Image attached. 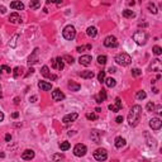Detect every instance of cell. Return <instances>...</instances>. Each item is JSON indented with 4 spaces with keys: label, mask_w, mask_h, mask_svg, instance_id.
Masks as SVG:
<instances>
[{
    "label": "cell",
    "mask_w": 162,
    "mask_h": 162,
    "mask_svg": "<svg viewBox=\"0 0 162 162\" xmlns=\"http://www.w3.org/2000/svg\"><path fill=\"white\" fill-rule=\"evenodd\" d=\"M86 118H87L89 120H96V119H98V114H95V113H87V114H86Z\"/></svg>",
    "instance_id": "cell-36"
},
{
    "label": "cell",
    "mask_w": 162,
    "mask_h": 162,
    "mask_svg": "<svg viewBox=\"0 0 162 162\" xmlns=\"http://www.w3.org/2000/svg\"><path fill=\"white\" fill-rule=\"evenodd\" d=\"M115 106H116L119 110L122 109V100H120L119 98H116V99H115Z\"/></svg>",
    "instance_id": "cell-41"
},
{
    "label": "cell",
    "mask_w": 162,
    "mask_h": 162,
    "mask_svg": "<svg viewBox=\"0 0 162 162\" xmlns=\"http://www.w3.org/2000/svg\"><path fill=\"white\" fill-rule=\"evenodd\" d=\"M5 11H7L5 7H0V13H1V14H5Z\"/></svg>",
    "instance_id": "cell-53"
},
{
    "label": "cell",
    "mask_w": 162,
    "mask_h": 162,
    "mask_svg": "<svg viewBox=\"0 0 162 162\" xmlns=\"http://www.w3.org/2000/svg\"><path fill=\"white\" fill-rule=\"evenodd\" d=\"M36 100H37V96H36V95H33L30 99H29V101H30V103H36Z\"/></svg>",
    "instance_id": "cell-51"
},
{
    "label": "cell",
    "mask_w": 162,
    "mask_h": 162,
    "mask_svg": "<svg viewBox=\"0 0 162 162\" xmlns=\"http://www.w3.org/2000/svg\"><path fill=\"white\" fill-rule=\"evenodd\" d=\"M10 8L15 10H23L24 9V4L22 1H11L10 3Z\"/></svg>",
    "instance_id": "cell-18"
},
{
    "label": "cell",
    "mask_w": 162,
    "mask_h": 162,
    "mask_svg": "<svg viewBox=\"0 0 162 162\" xmlns=\"http://www.w3.org/2000/svg\"><path fill=\"white\" fill-rule=\"evenodd\" d=\"M52 67L53 68H56V70H63V67H65V61H63V58L62 57H57L55 58V60H52Z\"/></svg>",
    "instance_id": "cell-8"
},
{
    "label": "cell",
    "mask_w": 162,
    "mask_h": 162,
    "mask_svg": "<svg viewBox=\"0 0 162 162\" xmlns=\"http://www.w3.org/2000/svg\"><path fill=\"white\" fill-rule=\"evenodd\" d=\"M18 116H19V113H18V112H14V113L11 114V118H14V119H17Z\"/></svg>",
    "instance_id": "cell-50"
},
{
    "label": "cell",
    "mask_w": 162,
    "mask_h": 162,
    "mask_svg": "<svg viewBox=\"0 0 162 162\" xmlns=\"http://www.w3.org/2000/svg\"><path fill=\"white\" fill-rule=\"evenodd\" d=\"M104 82H105V85L108 86V87H114V86L116 85V81H115V79H113V77H108V79H105Z\"/></svg>",
    "instance_id": "cell-26"
},
{
    "label": "cell",
    "mask_w": 162,
    "mask_h": 162,
    "mask_svg": "<svg viewBox=\"0 0 162 162\" xmlns=\"http://www.w3.org/2000/svg\"><path fill=\"white\" fill-rule=\"evenodd\" d=\"M0 99H1V94H0Z\"/></svg>",
    "instance_id": "cell-58"
},
{
    "label": "cell",
    "mask_w": 162,
    "mask_h": 162,
    "mask_svg": "<svg viewBox=\"0 0 162 162\" xmlns=\"http://www.w3.org/2000/svg\"><path fill=\"white\" fill-rule=\"evenodd\" d=\"M1 72H8V74H10L11 70H10V67H8L7 65H3V66H0V74H1Z\"/></svg>",
    "instance_id": "cell-37"
},
{
    "label": "cell",
    "mask_w": 162,
    "mask_h": 162,
    "mask_svg": "<svg viewBox=\"0 0 162 162\" xmlns=\"http://www.w3.org/2000/svg\"><path fill=\"white\" fill-rule=\"evenodd\" d=\"M146 96H147V94H146V93L142 90V91H138V93H137L135 98H137L138 100H143V99H146Z\"/></svg>",
    "instance_id": "cell-33"
},
{
    "label": "cell",
    "mask_w": 162,
    "mask_h": 162,
    "mask_svg": "<svg viewBox=\"0 0 162 162\" xmlns=\"http://www.w3.org/2000/svg\"><path fill=\"white\" fill-rule=\"evenodd\" d=\"M9 22L10 23H13V24H18V23L22 22V19H20V17H19L18 13H13V14H10Z\"/></svg>",
    "instance_id": "cell-19"
},
{
    "label": "cell",
    "mask_w": 162,
    "mask_h": 162,
    "mask_svg": "<svg viewBox=\"0 0 162 162\" xmlns=\"http://www.w3.org/2000/svg\"><path fill=\"white\" fill-rule=\"evenodd\" d=\"M56 3H57V5H62L63 0H56Z\"/></svg>",
    "instance_id": "cell-55"
},
{
    "label": "cell",
    "mask_w": 162,
    "mask_h": 162,
    "mask_svg": "<svg viewBox=\"0 0 162 162\" xmlns=\"http://www.w3.org/2000/svg\"><path fill=\"white\" fill-rule=\"evenodd\" d=\"M115 122H116L118 124H120L122 122H123V116H122V115H118V116L115 118Z\"/></svg>",
    "instance_id": "cell-45"
},
{
    "label": "cell",
    "mask_w": 162,
    "mask_h": 162,
    "mask_svg": "<svg viewBox=\"0 0 162 162\" xmlns=\"http://www.w3.org/2000/svg\"><path fill=\"white\" fill-rule=\"evenodd\" d=\"M141 115H142V106L141 105H133L129 110V114H128V123L131 127H135L137 124L139 123V119H141Z\"/></svg>",
    "instance_id": "cell-1"
},
{
    "label": "cell",
    "mask_w": 162,
    "mask_h": 162,
    "mask_svg": "<svg viewBox=\"0 0 162 162\" xmlns=\"http://www.w3.org/2000/svg\"><path fill=\"white\" fill-rule=\"evenodd\" d=\"M162 108H161V105H157V106H154V110L153 112H156V113H158V114H161L162 112Z\"/></svg>",
    "instance_id": "cell-44"
},
{
    "label": "cell",
    "mask_w": 162,
    "mask_h": 162,
    "mask_svg": "<svg viewBox=\"0 0 162 162\" xmlns=\"http://www.w3.org/2000/svg\"><path fill=\"white\" fill-rule=\"evenodd\" d=\"M98 80H99L100 82H104V80H105V71H100V72H99V75H98Z\"/></svg>",
    "instance_id": "cell-38"
},
{
    "label": "cell",
    "mask_w": 162,
    "mask_h": 162,
    "mask_svg": "<svg viewBox=\"0 0 162 162\" xmlns=\"http://www.w3.org/2000/svg\"><path fill=\"white\" fill-rule=\"evenodd\" d=\"M86 34L90 38H94V37H96V34H98V29L95 27H89V28L86 29Z\"/></svg>",
    "instance_id": "cell-23"
},
{
    "label": "cell",
    "mask_w": 162,
    "mask_h": 162,
    "mask_svg": "<svg viewBox=\"0 0 162 162\" xmlns=\"http://www.w3.org/2000/svg\"><path fill=\"white\" fill-rule=\"evenodd\" d=\"M38 48H34V51L32 52V55L29 56L28 58V65L30 66V65H34V63H37L38 62Z\"/></svg>",
    "instance_id": "cell-13"
},
{
    "label": "cell",
    "mask_w": 162,
    "mask_h": 162,
    "mask_svg": "<svg viewBox=\"0 0 162 162\" xmlns=\"http://www.w3.org/2000/svg\"><path fill=\"white\" fill-rule=\"evenodd\" d=\"M52 99H53L55 101H61V100L65 99V94H63L60 89H55V90L52 91Z\"/></svg>",
    "instance_id": "cell-10"
},
{
    "label": "cell",
    "mask_w": 162,
    "mask_h": 162,
    "mask_svg": "<svg viewBox=\"0 0 162 162\" xmlns=\"http://www.w3.org/2000/svg\"><path fill=\"white\" fill-rule=\"evenodd\" d=\"M96 103H101V101H104L105 99H106V91H105V89H101L100 90V93H99V96H96Z\"/></svg>",
    "instance_id": "cell-21"
},
{
    "label": "cell",
    "mask_w": 162,
    "mask_h": 162,
    "mask_svg": "<svg viewBox=\"0 0 162 162\" xmlns=\"http://www.w3.org/2000/svg\"><path fill=\"white\" fill-rule=\"evenodd\" d=\"M94 158L96 161H105L108 158V152L104 148H98L95 152H94Z\"/></svg>",
    "instance_id": "cell-5"
},
{
    "label": "cell",
    "mask_w": 162,
    "mask_h": 162,
    "mask_svg": "<svg viewBox=\"0 0 162 162\" xmlns=\"http://www.w3.org/2000/svg\"><path fill=\"white\" fill-rule=\"evenodd\" d=\"M41 7V0H29V8L32 10L38 9Z\"/></svg>",
    "instance_id": "cell-24"
},
{
    "label": "cell",
    "mask_w": 162,
    "mask_h": 162,
    "mask_svg": "<svg viewBox=\"0 0 162 162\" xmlns=\"http://www.w3.org/2000/svg\"><path fill=\"white\" fill-rule=\"evenodd\" d=\"M104 46L108 48H115L118 47V41H116L114 36H108L104 39Z\"/></svg>",
    "instance_id": "cell-7"
},
{
    "label": "cell",
    "mask_w": 162,
    "mask_h": 162,
    "mask_svg": "<svg viewBox=\"0 0 162 162\" xmlns=\"http://www.w3.org/2000/svg\"><path fill=\"white\" fill-rule=\"evenodd\" d=\"M146 108H147V110H148V112H153V110H154V104L150 101V103L147 104V106H146Z\"/></svg>",
    "instance_id": "cell-42"
},
{
    "label": "cell",
    "mask_w": 162,
    "mask_h": 162,
    "mask_svg": "<svg viewBox=\"0 0 162 162\" xmlns=\"http://www.w3.org/2000/svg\"><path fill=\"white\" fill-rule=\"evenodd\" d=\"M77 118H79V114L77 113H71V114H66L63 118H62V122L65 124H68V123H72L75 122Z\"/></svg>",
    "instance_id": "cell-11"
},
{
    "label": "cell",
    "mask_w": 162,
    "mask_h": 162,
    "mask_svg": "<svg viewBox=\"0 0 162 162\" xmlns=\"http://www.w3.org/2000/svg\"><path fill=\"white\" fill-rule=\"evenodd\" d=\"M19 74H20V67H15V68L13 70V76L17 79V77L19 76Z\"/></svg>",
    "instance_id": "cell-40"
},
{
    "label": "cell",
    "mask_w": 162,
    "mask_h": 162,
    "mask_svg": "<svg viewBox=\"0 0 162 162\" xmlns=\"http://www.w3.org/2000/svg\"><path fill=\"white\" fill-rule=\"evenodd\" d=\"M108 72H110V74H115V72H116V68H115V67H109Z\"/></svg>",
    "instance_id": "cell-47"
},
{
    "label": "cell",
    "mask_w": 162,
    "mask_h": 162,
    "mask_svg": "<svg viewBox=\"0 0 162 162\" xmlns=\"http://www.w3.org/2000/svg\"><path fill=\"white\" fill-rule=\"evenodd\" d=\"M62 36L67 41H72L76 37V29H75V27L74 25H66L63 28V30H62Z\"/></svg>",
    "instance_id": "cell-3"
},
{
    "label": "cell",
    "mask_w": 162,
    "mask_h": 162,
    "mask_svg": "<svg viewBox=\"0 0 162 162\" xmlns=\"http://www.w3.org/2000/svg\"><path fill=\"white\" fill-rule=\"evenodd\" d=\"M70 142H61L60 143V148H61V151H67V150H70Z\"/></svg>",
    "instance_id": "cell-29"
},
{
    "label": "cell",
    "mask_w": 162,
    "mask_h": 162,
    "mask_svg": "<svg viewBox=\"0 0 162 162\" xmlns=\"http://www.w3.org/2000/svg\"><path fill=\"white\" fill-rule=\"evenodd\" d=\"M51 3H56V0H47V4H51Z\"/></svg>",
    "instance_id": "cell-56"
},
{
    "label": "cell",
    "mask_w": 162,
    "mask_h": 162,
    "mask_svg": "<svg viewBox=\"0 0 162 162\" xmlns=\"http://www.w3.org/2000/svg\"><path fill=\"white\" fill-rule=\"evenodd\" d=\"M132 75L133 76H139V75H142V71L139 68H133L132 70Z\"/></svg>",
    "instance_id": "cell-39"
},
{
    "label": "cell",
    "mask_w": 162,
    "mask_h": 162,
    "mask_svg": "<svg viewBox=\"0 0 162 162\" xmlns=\"http://www.w3.org/2000/svg\"><path fill=\"white\" fill-rule=\"evenodd\" d=\"M67 86H68V89H70L71 91H79V90L81 89V85L77 84V82H74V81H70V82L67 84Z\"/></svg>",
    "instance_id": "cell-22"
},
{
    "label": "cell",
    "mask_w": 162,
    "mask_h": 162,
    "mask_svg": "<svg viewBox=\"0 0 162 162\" xmlns=\"http://www.w3.org/2000/svg\"><path fill=\"white\" fill-rule=\"evenodd\" d=\"M19 38V36L18 34H14L13 37H11V39H10V42H9V47L10 48H15L17 47V39Z\"/></svg>",
    "instance_id": "cell-28"
},
{
    "label": "cell",
    "mask_w": 162,
    "mask_h": 162,
    "mask_svg": "<svg viewBox=\"0 0 162 162\" xmlns=\"http://www.w3.org/2000/svg\"><path fill=\"white\" fill-rule=\"evenodd\" d=\"M41 74L43 75L44 77H47L49 80H52V81H55V80H57V76L56 75H52L51 72H49V68L47 66H43L42 67V70H41Z\"/></svg>",
    "instance_id": "cell-12"
},
{
    "label": "cell",
    "mask_w": 162,
    "mask_h": 162,
    "mask_svg": "<svg viewBox=\"0 0 162 162\" xmlns=\"http://www.w3.org/2000/svg\"><path fill=\"white\" fill-rule=\"evenodd\" d=\"M91 61H93V57L89 56V55H84V56H81V57L79 58V62L82 66H89L91 63Z\"/></svg>",
    "instance_id": "cell-14"
},
{
    "label": "cell",
    "mask_w": 162,
    "mask_h": 162,
    "mask_svg": "<svg viewBox=\"0 0 162 162\" xmlns=\"http://www.w3.org/2000/svg\"><path fill=\"white\" fill-rule=\"evenodd\" d=\"M147 8H148V10H150V11H151L152 14H157V13H158V10H157V8H156V5H154L153 3H150Z\"/></svg>",
    "instance_id": "cell-30"
},
{
    "label": "cell",
    "mask_w": 162,
    "mask_h": 162,
    "mask_svg": "<svg viewBox=\"0 0 162 162\" xmlns=\"http://www.w3.org/2000/svg\"><path fill=\"white\" fill-rule=\"evenodd\" d=\"M90 135H91V141H93L94 143H100V141H101V133H100L99 131L93 129Z\"/></svg>",
    "instance_id": "cell-15"
},
{
    "label": "cell",
    "mask_w": 162,
    "mask_h": 162,
    "mask_svg": "<svg viewBox=\"0 0 162 162\" xmlns=\"http://www.w3.org/2000/svg\"><path fill=\"white\" fill-rule=\"evenodd\" d=\"M38 87L42 91H49V90L52 89V84H51V82H47V81H39Z\"/></svg>",
    "instance_id": "cell-17"
},
{
    "label": "cell",
    "mask_w": 162,
    "mask_h": 162,
    "mask_svg": "<svg viewBox=\"0 0 162 162\" xmlns=\"http://www.w3.org/2000/svg\"><path fill=\"white\" fill-rule=\"evenodd\" d=\"M19 101H20V98H18V96H17V98H14V104H15V105L19 104Z\"/></svg>",
    "instance_id": "cell-52"
},
{
    "label": "cell",
    "mask_w": 162,
    "mask_h": 162,
    "mask_svg": "<svg viewBox=\"0 0 162 162\" xmlns=\"http://www.w3.org/2000/svg\"><path fill=\"white\" fill-rule=\"evenodd\" d=\"M22 158L25 160V161L33 160V158H34V151H32V150H25L24 152H22Z\"/></svg>",
    "instance_id": "cell-16"
},
{
    "label": "cell",
    "mask_w": 162,
    "mask_h": 162,
    "mask_svg": "<svg viewBox=\"0 0 162 162\" xmlns=\"http://www.w3.org/2000/svg\"><path fill=\"white\" fill-rule=\"evenodd\" d=\"M4 120V114H3V112L0 110V122H3Z\"/></svg>",
    "instance_id": "cell-54"
},
{
    "label": "cell",
    "mask_w": 162,
    "mask_h": 162,
    "mask_svg": "<svg viewBox=\"0 0 162 162\" xmlns=\"http://www.w3.org/2000/svg\"><path fill=\"white\" fill-rule=\"evenodd\" d=\"M152 51H153V53H154L156 56H160V55L162 53V48L160 47V46H154Z\"/></svg>",
    "instance_id": "cell-35"
},
{
    "label": "cell",
    "mask_w": 162,
    "mask_h": 162,
    "mask_svg": "<svg viewBox=\"0 0 162 162\" xmlns=\"http://www.w3.org/2000/svg\"><path fill=\"white\" fill-rule=\"evenodd\" d=\"M87 152V148H86L85 144H81V143H79L75 146V148H74V154L76 156V157H82V156H85V153Z\"/></svg>",
    "instance_id": "cell-6"
},
{
    "label": "cell",
    "mask_w": 162,
    "mask_h": 162,
    "mask_svg": "<svg viewBox=\"0 0 162 162\" xmlns=\"http://www.w3.org/2000/svg\"><path fill=\"white\" fill-rule=\"evenodd\" d=\"M150 127L152 128L153 131H160L162 127V120L160 118H152L150 120Z\"/></svg>",
    "instance_id": "cell-9"
},
{
    "label": "cell",
    "mask_w": 162,
    "mask_h": 162,
    "mask_svg": "<svg viewBox=\"0 0 162 162\" xmlns=\"http://www.w3.org/2000/svg\"><path fill=\"white\" fill-rule=\"evenodd\" d=\"M115 62L120 66H128L132 62V58L128 53H119L115 56Z\"/></svg>",
    "instance_id": "cell-4"
},
{
    "label": "cell",
    "mask_w": 162,
    "mask_h": 162,
    "mask_svg": "<svg viewBox=\"0 0 162 162\" xmlns=\"http://www.w3.org/2000/svg\"><path fill=\"white\" fill-rule=\"evenodd\" d=\"M95 112H96V113H99V112H101V109H100V108H96Z\"/></svg>",
    "instance_id": "cell-57"
},
{
    "label": "cell",
    "mask_w": 162,
    "mask_h": 162,
    "mask_svg": "<svg viewBox=\"0 0 162 162\" xmlns=\"http://www.w3.org/2000/svg\"><path fill=\"white\" fill-rule=\"evenodd\" d=\"M5 141H7V142H10V141H11V135H10L9 133L5 134Z\"/></svg>",
    "instance_id": "cell-48"
},
{
    "label": "cell",
    "mask_w": 162,
    "mask_h": 162,
    "mask_svg": "<svg viewBox=\"0 0 162 162\" xmlns=\"http://www.w3.org/2000/svg\"><path fill=\"white\" fill-rule=\"evenodd\" d=\"M98 63H99V65H105V63H106V56L100 55V56L98 57Z\"/></svg>",
    "instance_id": "cell-32"
},
{
    "label": "cell",
    "mask_w": 162,
    "mask_h": 162,
    "mask_svg": "<svg viewBox=\"0 0 162 162\" xmlns=\"http://www.w3.org/2000/svg\"><path fill=\"white\" fill-rule=\"evenodd\" d=\"M108 108H109V110H112V112H115V113H116V112H119V109H118V108H116V106H115V105H109V106H108Z\"/></svg>",
    "instance_id": "cell-43"
},
{
    "label": "cell",
    "mask_w": 162,
    "mask_h": 162,
    "mask_svg": "<svg viewBox=\"0 0 162 162\" xmlns=\"http://www.w3.org/2000/svg\"><path fill=\"white\" fill-rule=\"evenodd\" d=\"M123 17L124 18H134L135 17V14H134V11L133 10H131V9H125V10H123Z\"/></svg>",
    "instance_id": "cell-27"
},
{
    "label": "cell",
    "mask_w": 162,
    "mask_h": 162,
    "mask_svg": "<svg viewBox=\"0 0 162 162\" xmlns=\"http://www.w3.org/2000/svg\"><path fill=\"white\" fill-rule=\"evenodd\" d=\"M91 49V44H86V46H80V47L76 48L77 52H84V51H89Z\"/></svg>",
    "instance_id": "cell-31"
},
{
    "label": "cell",
    "mask_w": 162,
    "mask_h": 162,
    "mask_svg": "<svg viewBox=\"0 0 162 162\" xmlns=\"http://www.w3.org/2000/svg\"><path fill=\"white\" fill-rule=\"evenodd\" d=\"M63 61H66L67 63H70V65H72V63H74V57H72V56H68V55H65V56H63Z\"/></svg>",
    "instance_id": "cell-34"
},
{
    "label": "cell",
    "mask_w": 162,
    "mask_h": 162,
    "mask_svg": "<svg viewBox=\"0 0 162 162\" xmlns=\"http://www.w3.org/2000/svg\"><path fill=\"white\" fill-rule=\"evenodd\" d=\"M33 72H34V68H33V67H30V68H29V70H28V74H27L25 76H29V75H32Z\"/></svg>",
    "instance_id": "cell-49"
},
{
    "label": "cell",
    "mask_w": 162,
    "mask_h": 162,
    "mask_svg": "<svg viewBox=\"0 0 162 162\" xmlns=\"http://www.w3.org/2000/svg\"><path fill=\"white\" fill-rule=\"evenodd\" d=\"M62 158H63L62 154H55V156L52 157V160H55V161H56V160H62Z\"/></svg>",
    "instance_id": "cell-46"
},
{
    "label": "cell",
    "mask_w": 162,
    "mask_h": 162,
    "mask_svg": "<svg viewBox=\"0 0 162 162\" xmlns=\"http://www.w3.org/2000/svg\"><path fill=\"white\" fill-rule=\"evenodd\" d=\"M80 76L82 77V79H93V77H94V72H93V71H89V70L81 71V72H80Z\"/></svg>",
    "instance_id": "cell-25"
},
{
    "label": "cell",
    "mask_w": 162,
    "mask_h": 162,
    "mask_svg": "<svg viewBox=\"0 0 162 162\" xmlns=\"http://www.w3.org/2000/svg\"><path fill=\"white\" fill-rule=\"evenodd\" d=\"M147 39H148V36H147V33H146V32H143V30H137V32H134L133 41L137 43V44H139V46L146 44Z\"/></svg>",
    "instance_id": "cell-2"
},
{
    "label": "cell",
    "mask_w": 162,
    "mask_h": 162,
    "mask_svg": "<svg viewBox=\"0 0 162 162\" xmlns=\"http://www.w3.org/2000/svg\"><path fill=\"white\" fill-rule=\"evenodd\" d=\"M114 144L116 148H122L125 146V139H124L123 137H116L114 139Z\"/></svg>",
    "instance_id": "cell-20"
}]
</instances>
